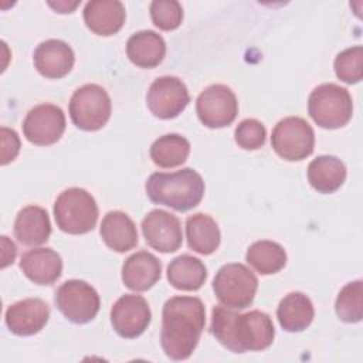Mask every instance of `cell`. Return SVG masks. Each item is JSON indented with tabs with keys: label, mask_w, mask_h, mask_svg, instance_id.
Listing matches in <instances>:
<instances>
[{
	"label": "cell",
	"mask_w": 363,
	"mask_h": 363,
	"mask_svg": "<svg viewBox=\"0 0 363 363\" xmlns=\"http://www.w3.org/2000/svg\"><path fill=\"white\" fill-rule=\"evenodd\" d=\"M23 274L38 285H51L62 274V259L52 248H33L21 255Z\"/></svg>",
	"instance_id": "obj_17"
},
{
	"label": "cell",
	"mask_w": 363,
	"mask_h": 363,
	"mask_svg": "<svg viewBox=\"0 0 363 363\" xmlns=\"http://www.w3.org/2000/svg\"><path fill=\"white\" fill-rule=\"evenodd\" d=\"M308 112L312 121L325 129L345 126L353 113V102L349 91L336 84L316 86L308 99Z\"/></svg>",
	"instance_id": "obj_5"
},
{
	"label": "cell",
	"mask_w": 363,
	"mask_h": 363,
	"mask_svg": "<svg viewBox=\"0 0 363 363\" xmlns=\"http://www.w3.org/2000/svg\"><path fill=\"white\" fill-rule=\"evenodd\" d=\"M206 325V308L196 296H173L162 312L160 343L166 356L184 360L194 352Z\"/></svg>",
	"instance_id": "obj_1"
},
{
	"label": "cell",
	"mask_w": 363,
	"mask_h": 363,
	"mask_svg": "<svg viewBox=\"0 0 363 363\" xmlns=\"http://www.w3.org/2000/svg\"><path fill=\"white\" fill-rule=\"evenodd\" d=\"M190 102L187 86L182 79L164 75L152 82L146 95V104L150 112L160 119L179 116Z\"/></svg>",
	"instance_id": "obj_11"
},
{
	"label": "cell",
	"mask_w": 363,
	"mask_h": 363,
	"mask_svg": "<svg viewBox=\"0 0 363 363\" xmlns=\"http://www.w3.org/2000/svg\"><path fill=\"white\" fill-rule=\"evenodd\" d=\"M315 309L312 301L302 292H291L284 296L277 309L281 328L286 332H302L313 320Z\"/></svg>",
	"instance_id": "obj_23"
},
{
	"label": "cell",
	"mask_w": 363,
	"mask_h": 363,
	"mask_svg": "<svg viewBox=\"0 0 363 363\" xmlns=\"http://www.w3.org/2000/svg\"><path fill=\"white\" fill-rule=\"evenodd\" d=\"M196 112L200 122L207 128L217 129L228 126L238 113L237 96L227 85H210L199 95Z\"/></svg>",
	"instance_id": "obj_10"
},
{
	"label": "cell",
	"mask_w": 363,
	"mask_h": 363,
	"mask_svg": "<svg viewBox=\"0 0 363 363\" xmlns=\"http://www.w3.org/2000/svg\"><path fill=\"white\" fill-rule=\"evenodd\" d=\"M98 206L91 193L81 187L64 190L54 203V218L67 234L79 235L94 230L98 221Z\"/></svg>",
	"instance_id": "obj_4"
},
{
	"label": "cell",
	"mask_w": 363,
	"mask_h": 363,
	"mask_svg": "<svg viewBox=\"0 0 363 363\" xmlns=\"http://www.w3.org/2000/svg\"><path fill=\"white\" fill-rule=\"evenodd\" d=\"M271 145L275 153L288 162L303 160L313 152L315 133L305 119L288 116L272 129Z\"/></svg>",
	"instance_id": "obj_8"
},
{
	"label": "cell",
	"mask_w": 363,
	"mask_h": 363,
	"mask_svg": "<svg viewBox=\"0 0 363 363\" xmlns=\"http://www.w3.org/2000/svg\"><path fill=\"white\" fill-rule=\"evenodd\" d=\"M186 237L190 250L201 255L213 254L221 240L217 223L204 213H196L186 220Z\"/></svg>",
	"instance_id": "obj_25"
},
{
	"label": "cell",
	"mask_w": 363,
	"mask_h": 363,
	"mask_svg": "<svg viewBox=\"0 0 363 363\" xmlns=\"http://www.w3.org/2000/svg\"><path fill=\"white\" fill-rule=\"evenodd\" d=\"M1 164L13 162L20 152V138L16 130L9 128H1Z\"/></svg>",
	"instance_id": "obj_33"
},
{
	"label": "cell",
	"mask_w": 363,
	"mask_h": 363,
	"mask_svg": "<svg viewBox=\"0 0 363 363\" xmlns=\"http://www.w3.org/2000/svg\"><path fill=\"white\" fill-rule=\"evenodd\" d=\"M126 55L136 67L155 68L166 55V43L160 34L152 30H142L129 37Z\"/></svg>",
	"instance_id": "obj_22"
},
{
	"label": "cell",
	"mask_w": 363,
	"mask_h": 363,
	"mask_svg": "<svg viewBox=\"0 0 363 363\" xmlns=\"http://www.w3.org/2000/svg\"><path fill=\"white\" fill-rule=\"evenodd\" d=\"M211 333L228 350L244 353L264 350L275 337L271 318L261 311L238 313L225 306H214L211 312Z\"/></svg>",
	"instance_id": "obj_2"
},
{
	"label": "cell",
	"mask_w": 363,
	"mask_h": 363,
	"mask_svg": "<svg viewBox=\"0 0 363 363\" xmlns=\"http://www.w3.org/2000/svg\"><path fill=\"white\" fill-rule=\"evenodd\" d=\"M1 244H3V251H1L3 262H1V268H6L9 264L14 262V258H16V254H17V248L6 235L1 237Z\"/></svg>",
	"instance_id": "obj_34"
},
{
	"label": "cell",
	"mask_w": 363,
	"mask_h": 363,
	"mask_svg": "<svg viewBox=\"0 0 363 363\" xmlns=\"http://www.w3.org/2000/svg\"><path fill=\"white\" fill-rule=\"evenodd\" d=\"M308 180L316 191L333 193L346 180V166L336 156H318L308 166Z\"/></svg>",
	"instance_id": "obj_24"
},
{
	"label": "cell",
	"mask_w": 363,
	"mask_h": 363,
	"mask_svg": "<svg viewBox=\"0 0 363 363\" xmlns=\"http://www.w3.org/2000/svg\"><path fill=\"white\" fill-rule=\"evenodd\" d=\"M245 261L261 275L279 272L286 264V252L275 241L261 240L251 244L245 254Z\"/></svg>",
	"instance_id": "obj_27"
},
{
	"label": "cell",
	"mask_w": 363,
	"mask_h": 363,
	"mask_svg": "<svg viewBox=\"0 0 363 363\" xmlns=\"http://www.w3.org/2000/svg\"><path fill=\"white\" fill-rule=\"evenodd\" d=\"M65 130V115L52 104H40L31 108L23 121L26 139L37 146H48L60 140Z\"/></svg>",
	"instance_id": "obj_12"
},
{
	"label": "cell",
	"mask_w": 363,
	"mask_h": 363,
	"mask_svg": "<svg viewBox=\"0 0 363 363\" xmlns=\"http://www.w3.org/2000/svg\"><path fill=\"white\" fill-rule=\"evenodd\" d=\"M162 275V262L147 251H138L128 257L122 265L123 285L132 291L150 289Z\"/></svg>",
	"instance_id": "obj_18"
},
{
	"label": "cell",
	"mask_w": 363,
	"mask_h": 363,
	"mask_svg": "<svg viewBox=\"0 0 363 363\" xmlns=\"http://www.w3.org/2000/svg\"><path fill=\"white\" fill-rule=\"evenodd\" d=\"M152 312L147 301L135 294L121 296L111 309V323L113 330L126 339L140 336L149 326Z\"/></svg>",
	"instance_id": "obj_13"
},
{
	"label": "cell",
	"mask_w": 363,
	"mask_h": 363,
	"mask_svg": "<svg viewBox=\"0 0 363 363\" xmlns=\"http://www.w3.org/2000/svg\"><path fill=\"white\" fill-rule=\"evenodd\" d=\"M105 245L116 252H126L136 247L138 231L132 218L123 211H109L105 214L99 228Z\"/></svg>",
	"instance_id": "obj_21"
},
{
	"label": "cell",
	"mask_w": 363,
	"mask_h": 363,
	"mask_svg": "<svg viewBox=\"0 0 363 363\" xmlns=\"http://www.w3.org/2000/svg\"><path fill=\"white\" fill-rule=\"evenodd\" d=\"M79 4V1H74V3H69V1H57V3H52L50 1L48 6L52 7L55 11L58 13H72V10Z\"/></svg>",
	"instance_id": "obj_35"
},
{
	"label": "cell",
	"mask_w": 363,
	"mask_h": 363,
	"mask_svg": "<svg viewBox=\"0 0 363 363\" xmlns=\"http://www.w3.org/2000/svg\"><path fill=\"white\" fill-rule=\"evenodd\" d=\"M167 279L176 289L197 291L207 279V268L199 258L183 254L170 261Z\"/></svg>",
	"instance_id": "obj_26"
},
{
	"label": "cell",
	"mask_w": 363,
	"mask_h": 363,
	"mask_svg": "<svg viewBox=\"0 0 363 363\" xmlns=\"http://www.w3.org/2000/svg\"><path fill=\"white\" fill-rule=\"evenodd\" d=\"M14 237L28 247L44 244L51 234V223L45 208L27 206L21 208L14 221Z\"/></svg>",
	"instance_id": "obj_20"
},
{
	"label": "cell",
	"mask_w": 363,
	"mask_h": 363,
	"mask_svg": "<svg viewBox=\"0 0 363 363\" xmlns=\"http://www.w3.org/2000/svg\"><path fill=\"white\" fill-rule=\"evenodd\" d=\"M125 18V6L118 0H92L84 7V21L98 35L116 34L122 28Z\"/></svg>",
	"instance_id": "obj_19"
},
{
	"label": "cell",
	"mask_w": 363,
	"mask_h": 363,
	"mask_svg": "<svg viewBox=\"0 0 363 363\" xmlns=\"http://www.w3.org/2000/svg\"><path fill=\"white\" fill-rule=\"evenodd\" d=\"M150 157L155 164L163 169L182 166L190 153V143L186 138L177 133L163 135L150 146Z\"/></svg>",
	"instance_id": "obj_28"
},
{
	"label": "cell",
	"mask_w": 363,
	"mask_h": 363,
	"mask_svg": "<svg viewBox=\"0 0 363 363\" xmlns=\"http://www.w3.org/2000/svg\"><path fill=\"white\" fill-rule=\"evenodd\" d=\"M258 289L255 274L244 264L233 262L223 265L213 281V291L217 299L227 308H248Z\"/></svg>",
	"instance_id": "obj_6"
},
{
	"label": "cell",
	"mask_w": 363,
	"mask_h": 363,
	"mask_svg": "<svg viewBox=\"0 0 363 363\" xmlns=\"http://www.w3.org/2000/svg\"><path fill=\"white\" fill-rule=\"evenodd\" d=\"M50 308L38 298H27L14 302L6 311V325L17 336H31L38 333L48 322Z\"/></svg>",
	"instance_id": "obj_15"
},
{
	"label": "cell",
	"mask_w": 363,
	"mask_h": 363,
	"mask_svg": "<svg viewBox=\"0 0 363 363\" xmlns=\"http://www.w3.org/2000/svg\"><path fill=\"white\" fill-rule=\"evenodd\" d=\"M58 311L72 323H88L99 311V295L94 286L81 279L65 281L55 292Z\"/></svg>",
	"instance_id": "obj_9"
},
{
	"label": "cell",
	"mask_w": 363,
	"mask_h": 363,
	"mask_svg": "<svg viewBox=\"0 0 363 363\" xmlns=\"http://www.w3.org/2000/svg\"><path fill=\"white\" fill-rule=\"evenodd\" d=\"M111 111L108 92L96 84L82 85L69 99L71 121L82 130L92 132L104 128L111 118Z\"/></svg>",
	"instance_id": "obj_7"
},
{
	"label": "cell",
	"mask_w": 363,
	"mask_h": 363,
	"mask_svg": "<svg viewBox=\"0 0 363 363\" xmlns=\"http://www.w3.org/2000/svg\"><path fill=\"white\" fill-rule=\"evenodd\" d=\"M336 315L346 323L360 322L363 318V282L362 279L346 284L335 303Z\"/></svg>",
	"instance_id": "obj_29"
},
{
	"label": "cell",
	"mask_w": 363,
	"mask_h": 363,
	"mask_svg": "<svg viewBox=\"0 0 363 363\" xmlns=\"http://www.w3.org/2000/svg\"><path fill=\"white\" fill-rule=\"evenodd\" d=\"M145 189L150 201L177 211L194 208L204 196V182L190 167L173 173H153L149 176Z\"/></svg>",
	"instance_id": "obj_3"
},
{
	"label": "cell",
	"mask_w": 363,
	"mask_h": 363,
	"mask_svg": "<svg viewBox=\"0 0 363 363\" xmlns=\"http://www.w3.org/2000/svg\"><path fill=\"white\" fill-rule=\"evenodd\" d=\"M33 60L34 67L43 77L58 79L72 69L75 55L65 41L51 38L37 45Z\"/></svg>",
	"instance_id": "obj_16"
},
{
	"label": "cell",
	"mask_w": 363,
	"mask_h": 363,
	"mask_svg": "<svg viewBox=\"0 0 363 363\" xmlns=\"http://www.w3.org/2000/svg\"><path fill=\"white\" fill-rule=\"evenodd\" d=\"M362 45L343 50L335 58L336 77L346 84H357L362 79Z\"/></svg>",
	"instance_id": "obj_30"
},
{
	"label": "cell",
	"mask_w": 363,
	"mask_h": 363,
	"mask_svg": "<svg viewBox=\"0 0 363 363\" xmlns=\"http://www.w3.org/2000/svg\"><path fill=\"white\" fill-rule=\"evenodd\" d=\"M142 234L149 247L164 254L177 251L183 242L179 218L160 208H155L145 216L142 220Z\"/></svg>",
	"instance_id": "obj_14"
},
{
	"label": "cell",
	"mask_w": 363,
	"mask_h": 363,
	"mask_svg": "<svg viewBox=\"0 0 363 363\" xmlns=\"http://www.w3.org/2000/svg\"><path fill=\"white\" fill-rule=\"evenodd\" d=\"M150 18L163 31L176 30L183 20L182 4L176 0H155L150 3Z\"/></svg>",
	"instance_id": "obj_31"
},
{
	"label": "cell",
	"mask_w": 363,
	"mask_h": 363,
	"mask_svg": "<svg viewBox=\"0 0 363 363\" xmlns=\"http://www.w3.org/2000/svg\"><path fill=\"white\" fill-rule=\"evenodd\" d=\"M267 138L265 126L257 119H244L234 132L235 143L245 150H257L264 146Z\"/></svg>",
	"instance_id": "obj_32"
}]
</instances>
